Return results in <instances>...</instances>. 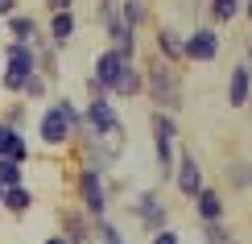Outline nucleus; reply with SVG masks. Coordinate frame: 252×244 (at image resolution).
I'll return each mask as SVG.
<instances>
[{
  "mask_svg": "<svg viewBox=\"0 0 252 244\" xmlns=\"http://www.w3.org/2000/svg\"><path fill=\"white\" fill-rule=\"evenodd\" d=\"M46 91H50V79L46 75H29L21 95H25V100H46Z\"/></svg>",
  "mask_w": 252,
  "mask_h": 244,
  "instance_id": "obj_24",
  "label": "nucleus"
},
{
  "mask_svg": "<svg viewBox=\"0 0 252 244\" xmlns=\"http://www.w3.org/2000/svg\"><path fill=\"white\" fill-rule=\"evenodd\" d=\"M58 219H62V232H58V236H66L70 244H91V219L83 215L79 207L58 211Z\"/></svg>",
  "mask_w": 252,
  "mask_h": 244,
  "instance_id": "obj_11",
  "label": "nucleus"
},
{
  "mask_svg": "<svg viewBox=\"0 0 252 244\" xmlns=\"http://www.w3.org/2000/svg\"><path fill=\"white\" fill-rule=\"evenodd\" d=\"M0 120H4V124H13V129H21V133H25V104H13V108H8L4 116H0Z\"/></svg>",
  "mask_w": 252,
  "mask_h": 244,
  "instance_id": "obj_25",
  "label": "nucleus"
},
{
  "mask_svg": "<svg viewBox=\"0 0 252 244\" xmlns=\"http://www.w3.org/2000/svg\"><path fill=\"white\" fill-rule=\"evenodd\" d=\"M103 244H128V240H124V236H120V240H103Z\"/></svg>",
  "mask_w": 252,
  "mask_h": 244,
  "instance_id": "obj_33",
  "label": "nucleus"
},
{
  "mask_svg": "<svg viewBox=\"0 0 252 244\" xmlns=\"http://www.w3.org/2000/svg\"><path fill=\"white\" fill-rule=\"evenodd\" d=\"M149 133H153V157H157V178H174V162H178V120L170 112H149Z\"/></svg>",
  "mask_w": 252,
  "mask_h": 244,
  "instance_id": "obj_3",
  "label": "nucleus"
},
{
  "mask_svg": "<svg viewBox=\"0 0 252 244\" xmlns=\"http://www.w3.org/2000/svg\"><path fill=\"white\" fill-rule=\"evenodd\" d=\"M75 190H79V211H83L87 219H103V215H108V186H103V174H99V170L79 166Z\"/></svg>",
  "mask_w": 252,
  "mask_h": 244,
  "instance_id": "obj_4",
  "label": "nucleus"
},
{
  "mask_svg": "<svg viewBox=\"0 0 252 244\" xmlns=\"http://www.w3.org/2000/svg\"><path fill=\"white\" fill-rule=\"evenodd\" d=\"M87 100H112V95H108V87H103L95 75H87Z\"/></svg>",
  "mask_w": 252,
  "mask_h": 244,
  "instance_id": "obj_26",
  "label": "nucleus"
},
{
  "mask_svg": "<svg viewBox=\"0 0 252 244\" xmlns=\"http://www.w3.org/2000/svg\"><path fill=\"white\" fill-rule=\"evenodd\" d=\"M128 62H132V58H124L120 50H112V46H108V50H99V54H95V70H91V75H95L103 87H112V79H116L120 70L128 67Z\"/></svg>",
  "mask_w": 252,
  "mask_h": 244,
  "instance_id": "obj_12",
  "label": "nucleus"
},
{
  "mask_svg": "<svg viewBox=\"0 0 252 244\" xmlns=\"http://www.w3.org/2000/svg\"><path fill=\"white\" fill-rule=\"evenodd\" d=\"M70 4H75V0H46L50 13H70Z\"/></svg>",
  "mask_w": 252,
  "mask_h": 244,
  "instance_id": "obj_28",
  "label": "nucleus"
},
{
  "mask_svg": "<svg viewBox=\"0 0 252 244\" xmlns=\"http://www.w3.org/2000/svg\"><path fill=\"white\" fill-rule=\"evenodd\" d=\"M174 186H178V195L182 199H194L198 190H203V166H198V157L194 153H178V162H174Z\"/></svg>",
  "mask_w": 252,
  "mask_h": 244,
  "instance_id": "obj_7",
  "label": "nucleus"
},
{
  "mask_svg": "<svg viewBox=\"0 0 252 244\" xmlns=\"http://www.w3.org/2000/svg\"><path fill=\"white\" fill-rule=\"evenodd\" d=\"M203 240L207 244H232V228L219 219V224H203Z\"/></svg>",
  "mask_w": 252,
  "mask_h": 244,
  "instance_id": "obj_23",
  "label": "nucleus"
},
{
  "mask_svg": "<svg viewBox=\"0 0 252 244\" xmlns=\"http://www.w3.org/2000/svg\"><path fill=\"white\" fill-rule=\"evenodd\" d=\"M190 203H194V215L203 219V224H219V219L227 215V203H223V195H219L215 186H203Z\"/></svg>",
  "mask_w": 252,
  "mask_h": 244,
  "instance_id": "obj_9",
  "label": "nucleus"
},
{
  "mask_svg": "<svg viewBox=\"0 0 252 244\" xmlns=\"http://www.w3.org/2000/svg\"><path fill=\"white\" fill-rule=\"evenodd\" d=\"M153 54L161 58V62H170V67L186 62L182 58V34H178L174 25H161V29H157V37H153Z\"/></svg>",
  "mask_w": 252,
  "mask_h": 244,
  "instance_id": "obj_10",
  "label": "nucleus"
},
{
  "mask_svg": "<svg viewBox=\"0 0 252 244\" xmlns=\"http://www.w3.org/2000/svg\"><path fill=\"white\" fill-rule=\"evenodd\" d=\"M8 34H13V41L37 46L41 41V25H37V17H29V13H13L8 17Z\"/></svg>",
  "mask_w": 252,
  "mask_h": 244,
  "instance_id": "obj_16",
  "label": "nucleus"
},
{
  "mask_svg": "<svg viewBox=\"0 0 252 244\" xmlns=\"http://www.w3.org/2000/svg\"><path fill=\"white\" fill-rule=\"evenodd\" d=\"M182 58L186 62H215L219 58V29L194 25L190 34H182Z\"/></svg>",
  "mask_w": 252,
  "mask_h": 244,
  "instance_id": "obj_6",
  "label": "nucleus"
},
{
  "mask_svg": "<svg viewBox=\"0 0 252 244\" xmlns=\"http://www.w3.org/2000/svg\"><path fill=\"white\" fill-rule=\"evenodd\" d=\"M21 182H25V166L13 162V157H0V190L21 186Z\"/></svg>",
  "mask_w": 252,
  "mask_h": 244,
  "instance_id": "obj_21",
  "label": "nucleus"
},
{
  "mask_svg": "<svg viewBox=\"0 0 252 244\" xmlns=\"http://www.w3.org/2000/svg\"><path fill=\"white\" fill-rule=\"evenodd\" d=\"M103 34H108V46H112V50H120L124 58H132V54H136V29H128L120 17L112 21V25L103 29Z\"/></svg>",
  "mask_w": 252,
  "mask_h": 244,
  "instance_id": "obj_17",
  "label": "nucleus"
},
{
  "mask_svg": "<svg viewBox=\"0 0 252 244\" xmlns=\"http://www.w3.org/2000/svg\"><path fill=\"white\" fill-rule=\"evenodd\" d=\"M17 13V0H0V21H8Z\"/></svg>",
  "mask_w": 252,
  "mask_h": 244,
  "instance_id": "obj_29",
  "label": "nucleus"
},
{
  "mask_svg": "<svg viewBox=\"0 0 252 244\" xmlns=\"http://www.w3.org/2000/svg\"><path fill=\"white\" fill-rule=\"evenodd\" d=\"M116 17L128 29H141L145 21H149V4H145V0H116Z\"/></svg>",
  "mask_w": 252,
  "mask_h": 244,
  "instance_id": "obj_19",
  "label": "nucleus"
},
{
  "mask_svg": "<svg viewBox=\"0 0 252 244\" xmlns=\"http://www.w3.org/2000/svg\"><path fill=\"white\" fill-rule=\"evenodd\" d=\"M207 13H211V25H227L240 17V0H207Z\"/></svg>",
  "mask_w": 252,
  "mask_h": 244,
  "instance_id": "obj_20",
  "label": "nucleus"
},
{
  "mask_svg": "<svg viewBox=\"0 0 252 244\" xmlns=\"http://www.w3.org/2000/svg\"><path fill=\"white\" fill-rule=\"evenodd\" d=\"M128 211L141 219V228L149 232V236H153V232H161V228H170V207L161 203L157 190H141V195L128 203Z\"/></svg>",
  "mask_w": 252,
  "mask_h": 244,
  "instance_id": "obj_5",
  "label": "nucleus"
},
{
  "mask_svg": "<svg viewBox=\"0 0 252 244\" xmlns=\"http://www.w3.org/2000/svg\"><path fill=\"white\" fill-rule=\"evenodd\" d=\"M141 91H145V83H141V67H136V62H128L108 87L112 100H132V95H141Z\"/></svg>",
  "mask_w": 252,
  "mask_h": 244,
  "instance_id": "obj_15",
  "label": "nucleus"
},
{
  "mask_svg": "<svg viewBox=\"0 0 252 244\" xmlns=\"http://www.w3.org/2000/svg\"><path fill=\"white\" fill-rule=\"evenodd\" d=\"M79 124H83V112L66 100V95H62V100H54V104L41 108V116H37V137H41L46 149H62V145H70V137H75Z\"/></svg>",
  "mask_w": 252,
  "mask_h": 244,
  "instance_id": "obj_1",
  "label": "nucleus"
},
{
  "mask_svg": "<svg viewBox=\"0 0 252 244\" xmlns=\"http://www.w3.org/2000/svg\"><path fill=\"white\" fill-rule=\"evenodd\" d=\"M248 100H252V75H248L244 62H240V67L227 70V104L232 108H244Z\"/></svg>",
  "mask_w": 252,
  "mask_h": 244,
  "instance_id": "obj_14",
  "label": "nucleus"
},
{
  "mask_svg": "<svg viewBox=\"0 0 252 244\" xmlns=\"http://www.w3.org/2000/svg\"><path fill=\"white\" fill-rule=\"evenodd\" d=\"M141 83H145V95L157 104V112H178L182 108V75L170 67V62H161V58H153L149 67L141 70Z\"/></svg>",
  "mask_w": 252,
  "mask_h": 244,
  "instance_id": "obj_2",
  "label": "nucleus"
},
{
  "mask_svg": "<svg viewBox=\"0 0 252 244\" xmlns=\"http://www.w3.org/2000/svg\"><path fill=\"white\" fill-rule=\"evenodd\" d=\"M149 244H178V232H174V228H161V232H153Z\"/></svg>",
  "mask_w": 252,
  "mask_h": 244,
  "instance_id": "obj_27",
  "label": "nucleus"
},
{
  "mask_svg": "<svg viewBox=\"0 0 252 244\" xmlns=\"http://www.w3.org/2000/svg\"><path fill=\"white\" fill-rule=\"evenodd\" d=\"M0 195H4V190H0Z\"/></svg>",
  "mask_w": 252,
  "mask_h": 244,
  "instance_id": "obj_34",
  "label": "nucleus"
},
{
  "mask_svg": "<svg viewBox=\"0 0 252 244\" xmlns=\"http://www.w3.org/2000/svg\"><path fill=\"white\" fill-rule=\"evenodd\" d=\"M240 13H244V17L252 21V0H240Z\"/></svg>",
  "mask_w": 252,
  "mask_h": 244,
  "instance_id": "obj_31",
  "label": "nucleus"
},
{
  "mask_svg": "<svg viewBox=\"0 0 252 244\" xmlns=\"http://www.w3.org/2000/svg\"><path fill=\"white\" fill-rule=\"evenodd\" d=\"M29 207H33V190H29L25 182L8 186L4 195H0V211H8V215H29Z\"/></svg>",
  "mask_w": 252,
  "mask_h": 244,
  "instance_id": "obj_18",
  "label": "nucleus"
},
{
  "mask_svg": "<svg viewBox=\"0 0 252 244\" xmlns=\"http://www.w3.org/2000/svg\"><path fill=\"white\" fill-rule=\"evenodd\" d=\"M244 67H248V75H252V41H248V62H244Z\"/></svg>",
  "mask_w": 252,
  "mask_h": 244,
  "instance_id": "obj_32",
  "label": "nucleus"
},
{
  "mask_svg": "<svg viewBox=\"0 0 252 244\" xmlns=\"http://www.w3.org/2000/svg\"><path fill=\"white\" fill-rule=\"evenodd\" d=\"M0 157H13V162H21V166L33 157L29 137L21 133V129H13V124H4V120H0Z\"/></svg>",
  "mask_w": 252,
  "mask_h": 244,
  "instance_id": "obj_8",
  "label": "nucleus"
},
{
  "mask_svg": "<svg viewBox=\"0 0 252 244\" xmlns=\"http://www.w3.org/2000/svg\"><path fill=\"white\" fill-rule=\"evenodd\" d=\"M41 244H70V240H66V236H58V232H54V236H46Z\"/></svg>",
  "mask_w": 252,
  "mask_h": 244,
  "instance_id": "obj_30",
  "label": "nucleus"
},
{
  "mask_svg": "<svg viewBox=\"0 0 252 244\" xmlns=\"http://www.w3.org/2000/svg\"><path fill=\"white\" fill-rule=\"evenodd\" d=\"M75 29H79L75 13H50V25H46V41H50L54 50H62V46H70Z\"/></svg>",
  "mask_w": 252,
  "mask_h": 244,
  "instance_id": "obj_13",
  "label": "nucleus"
},
{
  "mask_svg": "<svg viewBox=\"0 0 252 244\" xmlns=\"http://www.w3.org/2000/svg\"><path fill=\"white\" fill-rule=\"evenodd\" d=\"M91 240H120V228L116 224H112V219L108 215H103V219H91Z\"/></svg>",
  "mask_w": 252,
  "mask_h": 244,
  "instance_id": "obj_22",
  "label": "nucleus"
}]
</instances>
